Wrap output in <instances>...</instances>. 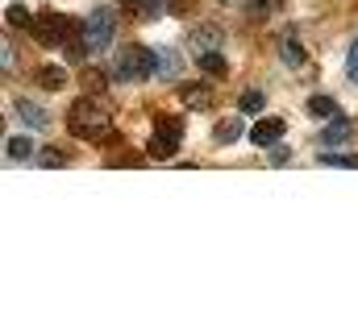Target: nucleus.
Instances as JSON below:
<instances>
[{
    "label": "nucleus",
    "mask_w": 358,
    "mask_h": 332,
    "mask_svg": "<svg viewBox=\"0 0 358 332\" xmlns=\"http://www.w3.org/2000/svg\"><path fill=\"white\" fill-rule=\"evenodd\" d=\"M100 100H104V96H84V100L71 104L67 129H71L76 137H84V142H104V137L113 133V112H108Z\"/></svg>",
    "instance_id": "f257e3e1"
},
{
    "label": "nucleus",
    "mask_w": 358,
    "mask_h": 332,
    "mask_svg": "<svg viewBox=\"0 0 358 332\" xmlns=\"http://www.w3.org/2000/svg\"><path fill=\"white\" fill-rule=\"evenodd\" d=\"M108 71H113V80H121V83L150 80L159 71V50H150V46H121Z\"/></svg>",
    "instance_id": "f03ea898"
},
{
    "label": "nucleus",
    "mask_w": 358,
    "mask_h": 332,
    "mask_svg": "<svg viewBox=\"0 0 358 332\" xmlns=\"http://www.w3.org/2000/svg\"><path fill=\"white\" fill-rule=\"evenodd\" d=\"M80 29V21H71V17H63V13H38L34 17V25H29V33H34V42L38 46H67V33H76Z\"/></svg>",
    "instance_id": "7ed1b4c3"
},
{
    "label": "nucleus",
    "mask_w": 358,
    "mask_h": 332,
    "mask_svg": "<svg viewBox=\"0 0 358 332\" xmlns=\"http://www.w3.org/2000/svg\"><path fill=\"white\" fill-rule=\"evenodd\" d=\"M113 33H117V8H108V4L92 8L88 21H84V46L92 54H100V50L113 46Z\"/></svg>",
    "instance_id": "20e7f679"
},
{
    "label": "nucleus",
    "mask_w": 358,
    "mask_h": 332,
    "mask_svg": "<svg viewBox=\"0 0 358 332\" xmlns=\"http://www.w3.org/2000/svg\"><path fill=\"white\" fill-rule=\"evenodd\" d=\"M279 137H283V116H263V121L250 125V142L255 146H275Z\"/></svg>",
    "instance_id": "39448f33"
},
{
    "label": "nucleus",
    "mask_w": 358,
    "mask_h": 332,
    "mask_svg": "<svg viewBox=\"0 0 358 332\" xmlns=\"http://www.w3.org/2000/svg\"><path fill=\"white\" fill-rule=\"evenodd\" d=\"M350 133H355V121H350V116H334V121L325 125V133H321V150H334V146L350 142Z\"/></svg>",
    "instance_id": "423d86ee"
},
{
    "label": "nucleus",
    "mask_w": 358,
    "mask_h": 332,
    "mask_svg": "<svg viewBox=\"0 0 358 332\" xmlns=\"http://www.w3.org/2000/svg\"><path fill=\"white\" fill-rule=\"evenodd\" d=\"M179 104L183 108H208L213 104V87L208 83H179Z\"/></svg>",
    "instance_id": "0eeeda50"
},
{
    "label": "nucleus",
    "mask_w": 358,
    "mask_h": 332,
    "mask_svg": "<svg viewBox=\"0 0 358 332\" xmlns=\"http://www.w3.org/2000/svg\"><path fill=\"white\" fill-rule=\"evenodd\" d=\"M187 46H192V54L200 59V54H208V50L221 46V29H217V25H200V29L187 38Z\"/></svg>",
    "instance_id": "6e6552de"
},
{
    "label": "nucleus",
    "mask_w": 358,
    "mask_h": 332,
    "mask_svg": "<svg viewBox=\"0 0 358 332\" xmlns=\"http://www.w3.org/2000/svg\"><path fill=\"white\" fill-rule=\"evenodd\" d=\"M108 80H113V71H104V67H84V71H80L84 96H104V91H108Z\"/></svg>",
    "instance_id": "1a4fd4ad"
},
{
    "label": "nucleus",
    "mask_w": 358,
    "mask_h": 332,
    "mask_svg": "<svg viewBox=\"0 0 358 332\" xmlns=\"http://www.w3.org/2000/svg\"><path fill=\"white\" fill-rule=\"evenodd\" d=\"M17 116H21L25 125H34V129H46V125H50V112H46L42 104H34V100H21V96H17Z\"/></svg>",
    "instance_id": "9d476101"
},
{
    "label": "nucleus",
    "mask_w": 358,
    "mask_h": 332,
    "mask_svg": "<svg viewBox=\"0 0 358 332\" xmlns=\"http://www.w3.org/2000/svg\"><path fill=\"white\" fill-rule=\"evenodd\" d=\"M196 63H200V71H204V80H217V83H221L225 75H229V63L221 59V50H208V54H200Z\"/></svg>",
    "instance_id": "9b49d317"
},
{
    "label": "nucleus",
    "mask_w": 358,
    "mask_h": 332,
    "mask_svg": "<svg viewBox=\"0 0 358 332\" xmlns=\"http://www.w3.org/2000/svg\"><path fill=\"white\" fill-rule=\"evenodd\" d=\"M242 133H246V129H242V121H238V116H225V121H217V129H213V142H217V146H234Z\"/></svg>",
    "instance_id": "f8f14e48"
},
{
    "label": "nucleus",
    "mask_w": 358,
    "mask_h": 332,
    "mask_svg": "<svg viewBox=\"0 0 358 332\" xmlns=\"http://www.w3.org/2000/svg\"><path fill=\"white\" fill-rule=\"evenodd\" d=\"M176 146H179L176 133H163V129H155V137H150L146 154H150V158H171V154H176Z\"/></svg>",
    "instance_id": "ddd939ff"
},
{
    "label": "nucleus",
    "mask_w": 358,
    "mask_h": 332,
    "mask_svg": "<svg viewBox=\"0 0 358 332\" xmlns=\"http://www.w3.org/2000/svg\"><path fill=\"white\" fill-rule=\"evenodd\" d=\"M308 116H321V121H334V116H342V108H338V100H329V96H308Z\"/></svg>",
    "instance_id": "4468645a"
},
{
    "label": "nucleus",
    "mask_w": 358,
    "mask_h": 332,
    "mask_svg": "<svg viewBox=\"0 0 358 332\" xmlns=\"http://www.w3.org/2000/svg\"><path fill=\"white\" fill-rule=\"evenodd\" d=\"M121 4H125L129 13H138L142 21H155V17H163V13H167V4H163V0H121Z\"/></svg>",
    "instance_id": "2eb2a0df"
},
{
    "label": "nucleus",
    "mask_w": 358,
    "mask_h": 332,
    "mask_svg": "<svg viewBox=\"0 0 358 332\" xmlns=\"http://www.w3.org/2000/svg\"><path fill=\"white\" fill-rule=\"evenodd\" d=\"M34 80H38V87H46V91H59V87L67 83V71L50 63V67H38V75H34Z\"/></svg>",
    "instance_id": "dca6fc26"
},
{
    "label": "nucleus",
    "mask_w": 358,
    "mask_h": 332,
    "mask_svg": "<svg viewBox=\"0 0 358 332\" xmlns=\"http://www.w3.org/2000/svg\"><path fill=\"white\" fill-rule=\"evenodd\" d=\"M263 104H267V96H263L259 87H246V91L238 96V108H242L246 116H259V112H263Z\"/></svg>",
    "instance_id": "f3484780"
},
{
    "label": "nucleus",
    "mask_w": 358,
    "mask_h": 332,
    "mask_svg": "<svg viewBox=\"0 0 358 332\" xmlns=\"http://www.w3.org/2000/svg\"><path fill=\"white\" fill-rule=\"evenodd\" d=\"M159 50V75H167V80H176L179 75V54L171 46H155Z\"/></svg>",
    "instance_id": "a211bd4d"
},
{
    "label": "nucleus",
    "mask_w": 358,
    "mask_h": 332,
    "mask_svg": "<svg viewBox=\"0 0 358 332\" xmlns=\"http://www.w3.org/2000/svg\"><path fill=\"white\" fill-rule=\"evenodd\" d=\"M4 154H8V163H21V158H29V154H34V146H29V137H8Z\"/></svg>",
    "instance_id": "6ab92c4d"
},
{
    "label": "nucleus",
    "mask_w": 358,
    "mask_h": 332,
    "mask_svg": "<svg viewBox=\"0 0 358 332\" xmlns=\"http://www.w3.org/2000/svg\"><path fill=\"white\" fill-rule=\"evenodd\" d=\"M4 17H8V25H13V29H29V25H34V17H29V8H25V4H8V13H4Z\"/></svg>",
    "instance_id": "aec40b11"
},
{
    "label": "nucleus",
    "mask_w": 358,
    "mask_h": 332,
    "mask_svg": "<svg viewBox=\"0 0 358 332\" xmlns=\"http://www.w3.org/2000/svg\"><path fill=\"white\" fill-rule=\"evenodd\" d=\"M155 129H163V133H176V137H183V116H155Z\"/></svg>",
    "instance_id": "412c9836"
},
{
    "label": "nucleus",
    "mask_w": 358,
    "mask_h": 332,
    "mask_svg": "<svg viewBox=\"0 0 358 332\" xmlns=\"http://www.w3.org/2000/svg\"><path fill=\"white\" fill-rule=\"evenodd\" d=\"M283 63H287V67H304V50H300V42H292V38L283 42Z\"/></svg>",
    "instance_id": "4be33fe9"
},
{
    "label": "nucleus",
    "mask_w": 358,
    "mask_h": 332,
    "mask_svg": "<svg viewBox=\"0 0 358 332\" xmlns=\"http://www.w3.org/2000/svg\"><path fill=\"white\" fill-rule=\"evenodd\" d=\"M38 163H42V166H67V150H59V146H46V150L38 154Z\"/></svg>",
    "instance_id": "5701e85b"
},
{
    "label": "nucleus",
    "mask_w": 358,
    "mask_h": 332,
    "mask_svg": "<svg viewBox=\"0 0 358 332\" xmlns=\"http://www.w3.org/2000/svg\"><path fill=\"white\" fill-rule=\"evenodd\" d=\"M321 163H325V166H350V170H355L358 158H355V154H334V150H321Z\"/></svg>",
    "instance_id": "b1692460"
},
{
    "label": "nucleus",
    "mask_w": 358,
    "mask_h": 332,
    "mask_svg": "<svg viewBox=\"0 0 358 332\" xmlns=\"http://www.w3.org/2000/svg\"><path fill=\"white\" fill-rule=\"evenodd\" d=\"M279 4H283V0H250V4H246V13H250V17H267V13L279 8Z\"/></svg>",
    "instance_id": "393cba45"
},
{
    "label": "nucleus",
    "mask_w": 358,
    "mask_h": 332,
    "mask_svg": "<svg viewBox=\"0 0 358 332\" xmlns=\"http://www.w3.org/2000/svg\"><path fill=\"white\" fill-rule=\"evenodd\" d=\"M346 75L358 83V38L350 42V54H346Z\"/></svg>",
    "instance_id": "a878e982"
},
{
    "label": "nucleus",
    "mask_w": 358,
    "mask_h": 332,
    "mask_svg": "<svg viewBox=\"0 0 358 332\" xmlns=\"http://www.w3.org/2000/svg\"><path fill=\"white\" fill-rule=\"evenodd\" d=\"M271 163H275V166L292 163V150H287V146H275V150H271Z\"/></svg>",
    "instance_id": "bb28decb"
},
{
    "label": "nucleus",
    "mask_w": 358,
    "mask_h": 332,
    "mask_svg": "<svg viewBox=\"0 0 358 332\" xmlns=\"http://www.w3.org/2000/svg\"><path fill=\"white\" fill-rule=\"evenodd\" d=\"M167 8H171V13H179V17H183V13H192V0H171Z\"/></svg>",
    "instance_id": "cd10ccee"
},
{
    "label": "nucleus",
    "mask_w": 358,
    "mask_h": 332,
    "mask_svg": "<svg viewBox=\"0 0 358 332\" xmlns=\"http://www.w3.org/2000/svg\"><path fill=\"white\" fill-rule=\"evenodd\" d=\"M0 63H4V71H13V46L4 42V50H0Z\"/></svg>",
    "instance_id": "c85d7f7f"
}]
</instances>
